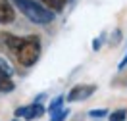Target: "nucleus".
Here are the masks:
<instances>
[{
    "mask_svg": "<svg viewBox=\"0 0 127 121\" xmlns=\"http://www.w3.org/2000/svg\"><path fill=\"white\" fill-rule=\"evenodd\" d=\"M102 40H104V35H100V37L93 39V50H95V52H98V50H100V46H102Z\"/></svg>",
    "mask_w": 127,
    "mask_h": 121,
    "instance_id": "nucleus-14",
    "label": "nucleus"
},
{
    "mask_svg": "<svg viewBox=\"0 0 127 121\" xmlns=\"http://www.w3.org/2000/svg\"><path fill=\"white\" fill-rule=\"evenodd\" d=\"M0 42L8 50V54L17 62L21 67H33L39 62L42 44H40L39 35H25L17 37L10 31H0Z\"/></svg>",
    "mask_w": 127,
    "mask_h": 121,
    "instance_id": "nucleus-1",
    "label": "nucleus"
},
{
    "mask_svg": "<svg viewBox=\"0 0 127 121\" xmlns=\"http://www.w3.org/2000/svg\"><path fill=\"white\" fill-rule=\"evenodd\" d=\"M46 113V108L39 102H31L27 106H21V108H16L14 110V117L16 119H21V121H35V119H40L42 115Z\"/></svg>",
    "mask_w": 127,
    "mask_h": 121,
    "instance_id": "nucleus-3",
    "label": "nucleus"
},
{
    "mask_svg": "<svg viewBox=\"0 0 127 121\" xmlns=\"http://www.w3.org/2000/svg\"><path fill=\"white\" fill-rule=\"evenodd\" d=\"M10 4L35 25H50L56 17V14L46 10L39 0H10Z\"/></svg>",
    "mask_w": 127,
    "mask_h": 121,
    "instance_id": "nucleus-2",
    "label": "nucleus"
},
{
    "mask_svg": "<svg viewBox=\"0 0 127 121\" xmlns=\"http://www.w3.org/2000/svg\"><path fill=\"white\" fill-rule=\"evenodd\" d=\"M89 117L91 119H104V117H108V110L106 108H93V110H89Z\"/></svg>",
    "mask_w": 127,
    "mask_h": 121,
    "instance_id": "nucleus-11",
    "label": "nucleus"
},
{
    "mask_svg": "<svg viewBox=\"0 0 127 121\" xmlns=\"http://www.w3.org/2000/svg\"><path fill=\"white\" fill-rule=\"evenodd\" d=\"M119 42H121V31L119 29H114L110 35V46H118Z\"/></svg>",
    "mask_w": 127,
    "mask_h": 121,
    "instance_id": "nucleus-13",
    "label": "nucleus"
},
{
    "mask_svg": "<svg viewBox=\"0 0 127 121\" xmlns=\"http://www.w3.org/2000/svg\"><path fill=\"white\" fill-rule=\"evenodd\" d=\"M64 102H65V96H64V94H58V96L52 98V102L48 104L46 112L48 113H54V112H58V110H62V108H64Z\"/></svg>",
    "mask_w": 127,
    "mask_h": 121,
    "instance_id": "nucleus-8",
    "label": "nucleus"
},
{
    "mask_svg": "<svg viewBox=\"0 0 127 121\" xmlns=\"http://www.w3.org/2000/svg\"><path fill=\"white\" fill-rule=\"evenodd\" d=\"M16 19V10L10 0H0V25H10Z\"/></svg>",
    "mask_w": 127,
    "mask_h": 121,
    "instance_id": "nucleus-5",
    "label": "nucleus"
},
{
    "mask_svg": "<svg viewBox=\"0 0 127 121\" xmlns=\"http://www.w3.org/2000/svg\"><path fill=\"white\" fill-rule=\"evenodd\" d=\"M96 85H73L69 92L65 94V102H81V100H87L96 92Z\"/></svg>",
    "mask_w": 127,
    "mask_h": 121,
    "instance_id": "nucleus-4",
    "label": "nucleus"
},
{
    "mask_svg": "<svg viewBox=\"0 0 127 121\" xmlns=\"http://www.w3.org/2000/svg\"><path fill=\"white\" fill-rule=\"evenodd\" d=\"M12 121H21V119H12Z\"/></svg>",
    "mask_w": 127,
    "mask_h": 121,
    "instance_id": "nucleus-16",
    "label": "nucleus"
},
{
    "mask_svg": "<svg viewBox=\"0 0 127 121\" xmlns=\"http://www.w3.org/2000/svg\"><path fill=\"white\" fill-rule=\"evenodd\" d=\"M14 89H16L14 79H12L10 75L0 71V92H2V94H10V92H14Z\"/></svg>",
    "mask_w": 127,
    "mask_h": 121,
    "instance_id": "nucleus-7",
    "label": "nucleus"
},
{
    "mask_svg": "<svg viewBox=\"0 0 127 121\" xmlns=\"http://www.w3.org/2000/svg\"><path fill=\"white\" fill-rule=\"evenodd\" d=\"M127 119V108H119L108 113V121H125Z\"/></svg>",
    "mask_w": 127,
    "mask_h": 121,
    "instance_id": "nucleus-9",
    "label": "nucleus"
},
{
    "mask_svg": "<svg viewBox=\"0 0 127 121\" xmlns=\"http://www.w3.org/2000/svg\"><path fill=\"white\" fill-rule=\"evenodd\" d=\"M69 117V108H62V110H58V112L50 113V119L48 121H65Z\"/></svg>",
    "mask_w": 127,
    "mask_h": 121,
    "instance_id": "nucleus-10",
    "label": "nucleus"
},
{
    "mask_svg": "<svg viewBox=\"0 0 127 121\" xmlns=\"http://www.w3.org/2000/svg\"><path fill=\"white\" fill-rule=\"evenodd\" d=\"M0 71L6 73V75H10V77L14 75V67H12L8 62H6V58H0Z\"/></svg>",
    "mask_w": 127,
    "mask_h": 121,
    "instance_id": "nucleus-12",
    "label": "nucleus"
},
{
    "mask_svg": "<svg viewBox=\"0 0 127 121\" xmlns=\"http://www.w3.org/2000/svg\"><path fill=\"white\" fill-rule=\"evenodd\" d=\"M39 2L46 10H50L52 14H58V12H64V8L67 6L69 0H39Z\"/></svg>",
    "mask_w": 127,
    "mask_h": 121,
    "instance_id": "nucleus-6",
    "label": "nucleus"
},
{
    "mask_svg": "<svg viewBox=\"0 0 127 121\" xmlns=\"http://www.w3.org/2000/svg\"><path fill=\"white\" fill-rule=\"evenodd\" d=\"M95 121H100V119H95Z\"/></svg>",
    "mask_w": 127,
    "mask_h": 121,
    "instance_id": "nucleus-17",
    "label": "nucleus"
},
{
    "mask_svg": "<svg viewBox=\"0 0 127 121\" xmlns=\"http://www.w3.org/2000/svg\"><path fill=\"white\" fill-rule=\"evenodd\" d=\"M125 67H127V52H125V56H123V60L118 64V71H123Z\"/></svg>",
    "mask_w": 127,
    "mask_h": 121,
    "instance_id": "nucleus-15",
    "label": "nucleus"
}]
</instances>
